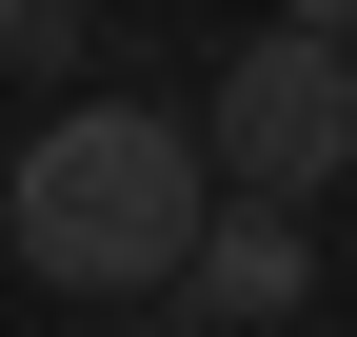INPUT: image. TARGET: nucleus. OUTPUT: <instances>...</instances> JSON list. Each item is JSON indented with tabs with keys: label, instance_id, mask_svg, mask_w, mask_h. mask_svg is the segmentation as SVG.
I'll return each instance as SVG.
<instances>
[{
	"label": "nucleus",
	"instance_id": "1",
	"mask_svg": "<svg viewBox=\"0 0 357 337\" xmlns=\"http://www.w3.org/2000/svg\"><path fill=\"white\" fill-rule=\"evenodd\" d=\"M218 198H238L218 139L159 119V100H60L20 159H0V238H20L40 298H178L199 238H218Z\"/></svg>",
	"mask_w": 357,
	"mask_h": 337
},
{
	"label": "nucleus",
	"instance_id": "2",
	"mask_svg": "<svg viewBox=\"0 0 357 337\" xmlns=\"http://www.w3.org/2000/svg\"><path fill=\"white\" fill-rule=\"evenodd\" d=\"M199 139H218V179L238 198H318L357 179V40H318V20H258L238 60L199 79Z\"/></svg>",
	"mask_w": 357,
	"mask_h": 337
},
{
	"label": "nucleus",
	"instance_id": "3",
	"mask_svg": "<svg viewBox=\"0 0 357 337\" xmlns=\"http://www.w3.org/2000/svg\"><path fill=\"white\" fill-rule=\"evenodd\" d=\"M298 298H318V219H298V198H218V238H199V278H178V318L278 337Z\"/></svg>",
	"mask_w": 357,
	"mask_h": 337
},
{
	"label": "nucleus",
	"instance_id": "4",
	"mask_svg": "<svg viewBox=\"0 0 357 337\" xmlns=\"http://www.w3.org/2000/svg\"><path fill=\"white\" fill-rule=\"evenodd\" d=\"M0 60H20V79H79L100 20H79V0H0Z\"/></svg>",
	"mask_w": 357,
	"mask_h": 337
},
{
	"label": "nucleus",
	"instance_id": "5",
	"mask_svg": "<svg viewBox=\"0 0 357 337\" xmlns=\"http://www.w3.org/2000/svg\"><path fill=\"white\" fill-rule=\"evenodd\" d=\"M278 20H318V40H357V0H278Z\"/></svg>",
	"mask_w": 357,
	"mask_h": 337
}]
</instances>
